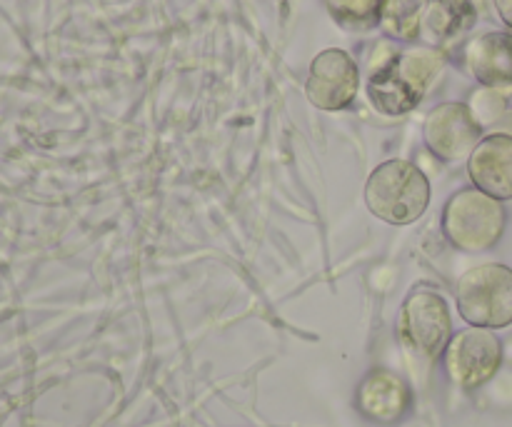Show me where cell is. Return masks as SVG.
Here are the masks:
<instances>
[{
	"instance_id": "1",
	"label": "cell",
	"mask_w": 512,
	"mask_h": 427,
	"mask_svg": "<svg viewBox=\"0 0 512 427\" xmlns=\"http://www.w3.org/2000/svg\"><path fill=\"white\" fill-rule=\"evenodd\" d=\"M440 68L443 55L435 48L393 50L370 73V103L385 115L410 113L425 98Z\"/></svg>"
},
{
	"instance_id": "2",
	"label": "cell",
	"mask_w": 512,
	"mask_h": 427,
	"mask_svg": "<svg viewBox=\"0 0 512 427\" xmlns=\"http://www.w3.org/2000/svg\"><path fill=\"white\" fill-rule=\"evenodd\" d=\"M365 205L388 225H410L428 210L430 183L418 165L388 160L370 173L365 183Z\"/></svg>"
},
{
	"instance_id": "3",
	"label": "cell",
	"mask_w": 512,
	"mask_h": 427,
	"mask_svg": "<svg viewBox=\"0 0 512 427\" xmlns=\"http://www.w3.org/2000/svg\"><path fill=\"white\" fill-rule=\"evenodd\" d=\"M455 298L470 328H508L512 325V270L500 263L478 265L458 280Z\"/></svg>"
},
{
	"instance_id": "4",
	"label": "cell",
	"mask_w": 512,
	"mask_h": 427,
	"mask_svg": "<svg viewBox=\"0 0 512 427\" xmlns=\"http://www.w3.org/2000/svg\"><path fill=\"white\" fill-rule=\"evenodd\" d=\"M505 208L478 188L460 190L443 213V230L450 243L468 253H483L498 245L505 233Z\"/></svg>"
},
{
	"instance_id": "5",
	"label": "cell",
	"mask_w": 512,
	"mask_h": 427,
	"mask_svg": "<svg viewBox=\"0 0 512 427\" xmlns=\"http://www.w3.org/2000/svg\"><path fill=\"white\" fill-rule=\"evenodd\" d=\"M400 338L405 348L423 360H435L453 340L448 303L435 290L418 288L400 310Z\"/></svg>"
},
{
	"instance_id": "6",
	"label": "cell",
	"mask_w": 512,
	"mask_h": 427,
	"mask_svg": "<svg viewBox=\"0 0 512 427\" xmlns=\"http://www.w3.org/2000/svg\"><path fill=\"white\" fill-rule=\"evenodd\" d=\"M500 365H503V343L490 330H460L445 348V368L450 380L465 390H475L493 380Z\"/></svg>"
},
{
	"instance_id": "7",
	"label": "cell",
	"mask_w": 512,
	"mask_h": 427,
	"mask_svg": "<svg viewBox=\"0 0 512 427\" xmlns=\"http://www.w3.org/2000/svg\"><path fill=\"white\" fill-rule=\"evenodd\" d=\"M483 123L463 103H443L425 118L423 138L430 153L445 163L470 158L483 138Z\"/></svg>"
},
{
	"instance_id": "8",
	"label": "cell",
	"mask_w": 512,
	"mask_h": 427,
	"mask_svg": "<svg viewBox=\"0 0 512 427\" xmlns=\"http://www.w3.org/2000/svg\"><path fill=\"white\" fill-rule=\"evenodd\" d=\"M358 88L360 70L345 50L330 48L315 55L305 83V95L315 108L328 113L348 108L358 95Z\"/></svg>"
},
{
	"instance_id": "9",
	"label": "cell",
	"mask_w": 512,
	"mask_h": 427,
	"mask_svg": "<svg viewBox=\"0 0 512 427\" xmlns=\"http://www.w3.org/2000/svg\"><path fill=\"white\" fill-rule=\"evenodd\" d=\"M468 173L480 193L512 200V135L493 133L478 143L468 158Z\"/></svg>"
},
{
	"instance_id": "10",
	"label": "cell",
	"mask_w": 512,
	"mask_h": 427,
	"mask_svg": "<svg viewBox=\"0 0 512 427\" xmlns=\"http://www.w3.org/2000/svg\"><path fill=\"white\" fill-rule=\"evenodd\" d=\"M413 395L408 383L390 370H373L358 388V408L368 420L380 425L398 423L408 413Z\"/></svg>"
},
{
	"instance_id": "11",
	"label": "cell",
	"mask_w": 512,
	"mask_h": 427,
	"mask_svg": "<svg viewBox=\"0 0 512 427\" xmlns=\"http://www.w3.org/2000/svg\"><path fill=\"white\" fill-rule=\"evenodd\" d=\"M465 65H468L470 75L480 85H485V88H510L512 35L493 30V33H485L480 38L470 40L468 48H465Z\"/></svg>"
},
{
	"instance_id": "12",
	"label": "cell",
	"mask_w": 512,
	"mask_h": 427,
	"mask_svg": "<svg viewBox=\"0 0 512 427\" xmlns=\"http://www.w3.org/2000/svg\"><path fill=\"white\" fill-rule=\"evenodd\" d=\"M478 23L473 0H425L423 30L433 45H453Z\"/></svg>"
},
{
	"instance_id": "13",
	"label": "cell",
	"mask_w": 512,
	"mask_h": 427,
	"mask_svg": "<svg viewBox=\"0 0 512 427\" xmlns=\"http://www.w3.org/2000/svg\"><path fill=\"white\" fill-rule=\"evenodd\" d=\"M425 0H383L380 28L395 40H415L423 33Z\"/></svg>"
},
{
	"instance_id": "14",
	"label": "cell",
	"mask_w": 512,
	"mask_h": 427,
	"mask_svg": "<svg viewBox=\"0 0 512 427\" xmlns=\"http://www.w3.org/2000/svg\"><path fill=\"white\" fill-rule=\"evenodd\" d=\"M383 0H325V8L345 30H370L380 23Z\"/></svg>"
},
{
	"instance_id": "15",
	"label": "cell",
	"mask_w": 512,
	"mask_h": 427,
	"mask_svg": "<svg viewBox=\"0 0 512 427\" xmlns=\"http://www.w3.org/2000/svg\"><path fill=\"white\" fill-rule=\"evenodd\" d=\"M495 10H498L500 20H503L508 28H512V0H493Z\"/></svg>"
}]
</instances>
